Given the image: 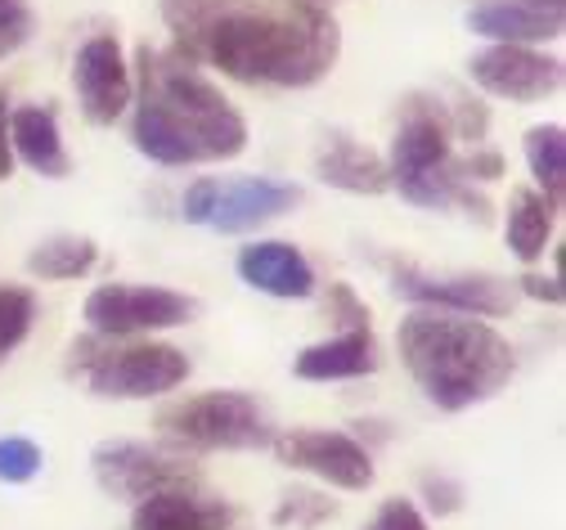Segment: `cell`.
<instances>
[{
	"label": "cell",
	"instance_id": "6da1fadb",
	"mask_svg": "<svg viewBox=\"0 0 566 530\" xmlns=\"http://www.w3.org/2000/svg\"><path fill=\"white\" fill-rule=\"evenodd\" d=\"M185 63H211L243 86L306 91L337 67L342 32L315 0H163Z\"/></svg>",
	"mask_w": 566,
	"mask_h": 530
},
{
	"label": "cell",
	"instance_id": "7a4b0ae2",
	"mask_svg": "<svg viewBox=\"0 0 566 530\" xmlns=\"http://www.w3.org/2000/svg\"><path fill=\"white\" fill-rule=\"evenodd\" d=\"M139 82H135V117L130 144L158 167H202V163H230L248 148L243 113L221 95L217 82H207L198 63H185L176 50L135 54Z\"/></svg>",
	"mask_w": 566,
	"mask_h": 530
},
{
	"label": "cell",
	"instance_id": "3957f363",
	"mask_svg": "<svg viewBox=\"0 0 566 530\" xmlns=\"http://www.w3.org/2000/svg\"><path fill=\"white\" fill-rule=\"evenodd\" d=\"M396 346L418 392L441 414H463L494 401L517 373L513 342L476 315L413 311L400 320Z\"/></svg>",
	"mask_w": 566,
	"mask_h": 530
},
{
	"label": "cell",
	"instance_id": "277c9868",
	"mask_svg": "<svg viewBox=\"0 0 566 530\" xmlns=\"http://www.w3.org/2000/svg\"><path fill=\"white\" fill-rule=\"evenodd\" d=\"M387 176L400 189V198L413 207L441 211V207L459 202V207L476 211V220L490 216V202L481 194H472V185L463 180V167L454 158V131H450L441 100H422V95L405 100V117L391 139Z\"/></svg>",
	"mask_w": 566,
	"mask_h": 530
},
{
	"label": "cell",
	"instance_id": "5b68a950",
	"mask_svg": "<svg viewBox=\"0 0 566 530\" xmlns=\"http://www.w3.org/2000/svg\"><path fill=\"white\" fill-rule=\"evenodd\" d=\"M73 373L99 401H154L176 392L193 373L189 355L171 342H126L108 346V337H82L73 346Z\"/></svg>",
	"mask_w": 566,
	"mask_h": 530
},
{
	"label": "cell",
	"instance_id": "8992f818",
	"mask_svg": "<svg viewBox=\"0 0 566 530\" xmlns=\"http://www.w3.org/2000/svg\"><path fill=\"white\" fill-rule=\"evenodd\" d=\"M154 427L180 449H265L274 440L270 414L248 392H202L158 409Z\"/></svg>",
	"mask_w": 566,
	"mask_h": 530
},
{
	"label": "cell",
	"instance_id": "52a82bcc",
	"mask_svg": "<svg viewBox=\"0 0 566 530\" xmlns=\"http://www.w3.org/2000/svg\"><path fill=\"white\" fill-rule=\"evenodd\" d=\"M302 185L289 180H270V176H202L185 189L180 198V216L189 225H207L217 235H252L261 225L289 216L293 207H302Z\"/></svg>",
	"mask_w": 566,
	"mask_h": 530
},
{
	"label": "cell",
	"instance_id": "ba28073f",
	"mask_svg": "<svg viewBox=\"0 0 566 530\" xmlns=\"http://www.w3.org/2000/svg\"><path fill=\"white\" fill-rule=\"evenodd\" d=\"M198 297L149 283H99L86 297V324L95 337H145L163 329H180L198 320Z\"/></svg>",
	"mask_w": 566,
	"mask_h": 530
},
{
	"label": "cell",
	"instance_id": "9c48e42d",
	"mask_svg": "<svg viewBox=\"0 0 566 530\" xmlns=\"http://www.w3.org/2000/svg\"><path fill=\"white\" fill-rule=\"evenodd\" d=\"M91 472L104 495L130 499V503L149 499L158 490H176V486H202L198 468L185 454L145 445V440H99L91 449Z\"/></svg>",
	"mask_w": 566,
	"mask_h": 530
},
{
	"label": "cell",
	"instance_id": "30bf717a",
	"mask_svg": "<svg viewBox=\"0 0 566 530\" xmlns=\"http://www.w3.org/2000/svg\"><path fill=\"white\" fill-rule=\"evenodd\" d=\"M270 449H274V459L283 468L306 472V477H315L324 486H337V490H369L374 477H378L374 454L350 432L293 427V432H274Z\"/></svg>",
	"mask_w": 566,
	"mask_h": 530
},
{
	"label": "cell",
	"instance_id": "8fae6325",
	"mask_svg": "<svg viewBox=\"0 0 566 530\" xmlns=\"http://www.w3.org/2000/svg\"><path fill=\"white\" fill-rule=\"evenodd\" d=\"M391 292L413 301L418 311H450L476 320L509 315L517 306V288L500 274H428L405 261L391 266Z\"/></svg>",
	"mask_w": 566,
	"mask_h": 530
},
{
	"label": "cell",
	"instance_id": "7c38bea8",
	"mask_svg": "<svg viewBox=\"0 0 566 530\" xmlns=\"http://www.w3.org/2000/svg\"><path fill=\"white\" fill-rule=\"evenodd\" d=\"M73 91L91 126H113L135 100V72L113 32H95L73 54Z\"/></svg>",
	"mask_w": 566,
	"mask_h": 530
},
{
	"label": "cell",
	"instance_id": "4fadbf2b",
	"mask_svg": "<svg viewBox=\"0 0 566 530\" xmlns=\"http://www.w3.org/2000/svg\"><path fill=\"white\" fill-rule=\"evenodd\" d=\"M468 77L509 104H539L562 91V59L535 50V45H485L472 54Z\"/></svg>",
	"mask_w": 566,
	"mask_h": 530
},
{
	"label": "cell",
	"instance_id": "5bb4252c",
	"mask_svg": "<svg viewBox=\"0 0 566 530\" xmlns=\"http://www.w3.org/2000/svg\"><path fill=\"white\" fill-rule=\"evenodd\" d=\"M468 28L490 45H544L566 32V0H481Z\"/></svg>",
	"mask_w": 566,
	"mask_h": 530
},
{
	"label": "cell",
	"instance_id": "9a60e30c",
	"mask_svg": "<svg viewBox=\"0 0 566 530\" xmlns=\"http://www.w3.org/2000/svg\"><path fill=\"white\" fill-rule=\"evenodd\" d=\"M239 508L202 486H176L139 499L130 512V530H234Z\"/></svg>",
	"mask_w": 566,
	"mask_h": 530
},
{
	"label": "cell",
	"instance_id": "2e32d148",
	"mask_svg": "<svg viewBox=\"0 0 566 530\" xmlns=\"http://www.w3.org/2000/svg\"><path fill=\"white\" fill-rule=\"evenodd\" d=\"M234 270L248 288H256L265 297H279V301H306L319 288L315 266L306 261V252L283 243V239H256V243L239 248Z\"/></svg>",
	"mask_w": 566,
	"mask_h": 530
},
{
	"label": "cell",
	"instance_id": "e0dca14e",
	"mask_svg": "<svg viewBox=\"0 0 566 530\" xmlns=\"http://www.w3.org/2000/svg\"><path fill=\"white\" fill-rule=\"evenodd\" d=\"M315 176L342 194H387L391 189V176H387V158L374 154L369 144L350 139L346 131H333L319 154H315Z\"/></svg>",
	"mask_w": 566,
	"mask_h": 530
},
{
	"label": "cell",
	"instance_id": "ac0fdd59",
	"mask_svg": "<svg viewBox=\"0 0 566 530\" xmlns=\"http://www.w3.org/2000/svg\"><path fill=\"white\" fill-rule=\"evenodd\" d=\"M378 364H382V351H378L374 329H346L328 342L306 346L293 360V373L302 377V383H342V377L378 373Z\"/></svg>",
	"mask_w": 566,
	"mask_h": 530
},
{
	"label": "cell",
	"instance_id": "d6986e66",
	"mask_svg": "<svg viewBox=\"0 0 566 530\" xmlns=\"http://www.w3.org/2000/svg\"><path fill=\"white\" fill-rule=\"evenodd\" d=\"M10 148L28 172H36L45 180H63L67 172H73V158H67L63 135H59V117L45 104L10 108Z\"/></svg>",
	"mask_w": 566,
	"mask_h": 530
},
{
	"label": "cell",
	"instance_id": "ffe728a7",
	"mask_svg": "<svg viewBox=\"0 0 566 530\" xmlns=\"http://www.w3.org/2000/svg\"><path fill=\"white\" fill-rule=\"evenodd\" d=\"M553 207H548V198L539 194V189H513L509 194V225H504V235H509V248H513V257L517 261H526V266H535V261H544V252H548V243H553Z\"/></svg>",
	"mask_w": 566,
	"mask_h": 530
},
{
	"label": "cell",
	"instance_id": "44dd1931",
	"mask_svg": "<svg viewBox=\"0 0 566 530\" xmlns=\"http://www.w3.org/2000/svg\"><path fill=\"white\" fill-rule=\"evenodd\" d=\"M99 266V243L86 235H54L45 243H36L28 252V274L45 279V283H67V279H82Z\"/></svg>",
	"mask_w": 566,
	"mask_h": 530
},
{
	"label": "cell",
	"instance_id": "7402d4cb",
	"mask_svg": "<svg viewBox=\"0 0 566 530\" xmlns=\"http://www.w3.org/2000/svg\"><path fill=\"white\" fill-rule=\"evenodd\" d=\"M526 167H531L539 194L548 198V207L562 211V202H566V131L557 122L526 131Z\"/></svg>",
	"mask_w": 566,
	"mask_h": 530
},
{
	"label": "cell",
	"instance_id": "603a6c76",
	"mask_svg": "<svg viewBox=\"0 0 566 530\" xmlns=\"http://www.w3.org/2000/svg\"><path fill=\"white\" fill-rule=\"evenodd\" d=\"M36 324V292L23 283H0V364H6Z\"/></svg>",
	"mask_w": 566,
	"mask_h": 530
},
{
	"label": "cell",
	"instance_id": "cb8c5ba5",
	"mask_svg": "<svg viewBox=\"0 0 566 530\" xmlns=\"http://www.w3.org/2000/svg\"><path fill=\"white\" fill-rule=\"evenodd\" d=\"M45 468V454L28 436H0V481L6 486H28Z\"/></svg>",
	"mask_w": 566,
	"mask_h": 530
},
{
	"label": "cell",
	"instance_id": "d4e9b609",
	"mask_svg": "<svg viewBox=\"0 0 566 530\" xmlns=\"http://www.w3.org/2000/svg\"><path fill=\"white\" fill-rule=\"evenodd\" d=\"M333 512H337L333 499H324L315 490H289V495H283V503L274 508V526H302V530H311V526H319Z\"/></svg>",
	"mask_w": 566,
	"mask_h": 530
},
{
	"label": "cell",
	"instance_id": "484cf974",
	"mask_svg": "<svg viewBox=\"0 0 566 530\" xmlns=\"http://www.w3.org/2000/svg\"><path fill=\"white\" fill-rule=\"evenodd\" d=\"M365 530H432V526H428V517L418 512L413 499H400V495H396V499H387V503L369 517Z\"/></svg>",
	"mask_w": 566,
	"mask_h": 530
},
{
	"label": "cell",
	"instance_id": "4316f807",
	"mask_svg": "<svg viewBox=\"0 0 566 530\" xmlns=\"http://www.w3.org/2000/svg\"><path fill=\"white\" fill-rule=\"evenodd\" d=\"M328 320L346 329H369V306L350 292V283H328Z\"/></svg>",
	"mask_w": 566,
	"mask_h": 530
},
{
	"label": "cell",
	"instance_id": "83f0119b",
	"mask_svg": "<svg viewBox=\"0 0 566 530\" xmlns=\"http://www.w3.org/2000/svg\"><path fill=\"white\" fill-rule=\"evenodd\" d=\"M422 495H428V508L437 512V517H450V512H459L463 508V486L459 481H450V477H422Z\"/></svg>",
	"mask_w": 566,
	"mask_h": 530
},
{
	"label": "cell",
	"instance_id": "f1b7e54d",
	"mask_svg": "<svg viewBox=\"0 0 566 530\" xmlns=\"http://www.w3.org/2000/svg\"><path fill=\"white\" fill-rule=\"evenodd\" d=\"M0 37L23 45L32 37V10H28V0H0Z\"/></svg>",
	"mask_w": 566,
	"mask_h": 530
},
{
	"label": "cell",
	"instance_id": "f546056e",
	"mask_svg": "<svg viewBox=\"0 0 566 530\" xmlns=\"http://www.w3.org/2000/svg\"><path fill=\"white\" fill-rule=\"evenodd\" d=\"M513 288L522 297H531V301H544V306H562V301H566V288L557 279H548V274H535V270H526L522 279H513Z\"/></svg>",
	"mask_w": 566,
	"mask_h": 530
},
{
	"label": "cell",
	"instance_id": "4dcf8cb0",
	"mask_svg": "<svg viewBox=\"0 0 566 530\" xmlns=\"http://www.w3.org/2000/svg\"><path fill=\"white\" fill-rule=\"evenodd\" d=\"M459 167H463V180H485V185L504 176V158L494 148H472L468 158H459Z\"/></svg>",
	"mask_w": 566,
	"mask_h": 530
},
{
	"label": "cell",
	"instance_id": "1f68e13d",
	"mask_svg": "<svg viewBox=\"0 0 566 530\" xmlns=\"http://www.w3.org/2000/svg\"><path fill=\"white\" fill-rule=\"evenodd\" d=\"M14 176V148H10V100L0 91V180Z\"/></svg>",
	"mask_w": 566,
	"mask_h": 530
},
{
	"label": "cell",
	"instance_id": "d6a6232c",
	"mask_svg": "<svg viewBox=\"0 0 566 530\" xmlns=\"http://www.w3.org/2000/svg\"><path fill=\"white\" fill-rule=\"evenodd\" d=\"M14 50H19L14 41H6V37H0V59H6V54H14Z\"/></svg>",
	"mask_w": 566,
	"mask_h": 530
}]
</instances>
